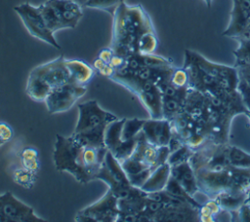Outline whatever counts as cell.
Instances as JSON below:
<instances>
[{
	"label": "cell",
	"mask_w": 250,
	"mask_h": 222,
	"mask_svg": "<svg viewBox=\"0 0 250 222\" xmlns=\"http://www.w3.org/2000/svg\"><path fill=\"white\" fill-rule=\"evenodd\" d=\"M0 211L9 222H44L45 219L35 214L34 209L16 198L11 192L0 195Z\"/></svg>",
	"instance_id": "obj_11"
},
{
	"label": "cell",
	"mask_w": 250,
	"mask_h": 222,
	"mask_svg": "<svg viewBox=\"0 0 250 222\" xmlns=\"http://www.w3.org/2000/svg\"><path fill=\"white\" fill-rule=\"evenodd\" d=\"M142 132L150 144L162 147L168 146L172 136V127L170 121L162 119H148L145 120Z\"/></svg>",
	"instance_id": "obj_15"
},
{
	"label": "cell",
	"mask_w": 250,
	"mask_h": 222,
	"mask_svg": "<svg viewBox=\"0 0 250 222\" xmlns=\"http://www.w3.org/2000/svg\"><path fill=\"white\" fill-rule=\"evenodd\" d=\"M0 222H9L8 218L0 211Z\"/></svg>",
	"instance_id": "obj_38"
},
{
	"label": "cell",
	"mask_w": 250,
	"mask_h": 222,
	"mask_svg": "<svg viewBox=\"0 0 250 222\" xmlns=\"http://www.w3.org/2000/svg\"><path fill=\"white\" fill-rule=\"evenodd\" d=\"M230 221L250 222V205L245 202L240 208L230 216Z\"/></svg>",
	"instance_id": "obj_32"
},
{
	"label": "cell",
	"mask_w": 250,
	"mask_h": 222,
	"mask_svg": "<svg viewBox=\"0 0 250 222\" xmlns=\"http://www.w3.org/2000/svg\"><path fill=\"white\" fill-rule=\"evenodd\" d=\"M153 221L194 222L200 221L198 207L189 204H177L164 205L154 216Z\"/></svg>",
	"instance_id": "obj_16"
},
{
	"label": "cell",
	"mask_w": 250,
	"mask_h": 222,
	"mask_svg": "<svg viewBox=\"0 0 250 222\" xmlns=\"http://www.w3.org/2000/svg\"><path fill=\"white\" fill-rule=\"evenodd\" d=\"M198 212L200 221L213 222L218 221V215H220L224 211L220 208L219 204L214 199H209L208 202L200 205V207L198 208Z\"/></svg>",
	"instance_id": "obj_23"
},
{
	"label": "cell",
	"mask_w": 250,
	"mask_h": 222,
	"mask_svg": "<svg viewBox=\"0 0 250 222\" xmlns=\"http://www.w3.org/2000/svg\"><path fill=\"white\" fill-rule=\"evenodd\" d=\"M53 159L59 171L68 172L82 184L92 181L84 163V147L71 135L65 137L57 134Z\"/></svg>",
	"instance_id": "obj_3"
},
{
	"label": "cell",
	"mask_w": 250,
	"mask_h": 222,
	"mask_svg": "<svg viewBox=\"0 0 250 222\" xmlns=\"http://www.w3.org/2000/svg\"><path fill=\"white\" fill-rule=\"evenodd\" d=\"M229 172L232 178L233 188L246 191L250 188V167L230 166Z\"/></svg>",
	"instance_id": "obj_22"
},
{
	"label": "cell",
	"mask_w": 250,
	"mask_h": 222,
	"mask_svg": "<svg viewBox=\"0 0 250 222\" xmlns=\"http://www.w3.org/2000/svg\"><path fill=\"white\" fill-rule=\"evenodd\" d=\"M229 161L232 166L237 167H250V154L246 153L242 149L229 146Z\"/></svg>",
	"instance_id": "obj_27"
},
{
	"label": "cell",
	"mask_w": 250,
	"mask_h": 222,
	"mask_svg": "<svg viewBox=\"0 0 250 222\" xmlns=\"http://www.w3.org/2000/svg\"><path fill=\"white\" fill-rule=\"evenodd\" d=\"M171 83L176 87H188V73L183 66L182 67L175 66L172 77H171Z\"/></svg>",
	"instance_id": "obj_30"
},
{
	"label": "cell",
	"mask_w": 250,
	"mask_h": 222,
	"mask_svg": "<svg viewBox=\"0 0 250 222\" xmlns=\"http://www.w3.org/2000/svg\"><path fill=\"white\" fill-rule=\"evenodd\" d=\"M112 38L110 48L115 55L127 58L138 54L137 45L140 38L153 32L154 27L148 14L141 5L120 4L112 15Z\"/></svg>",
	"instance_id": "obj_1"
},
{
	"label": "cell",
	"mask_w": 250,
	"mask_h": 222,
	"mask_svg": "<svg viewBox=\"0 0 250 222\" xmlns=\"http://www.w3.org/2000/svg\"><path fill=\"white\" fill-rule=\"evenodd\" d=\"M250 23V0H232V9L228 27L223 36L237 38Z\"/></svg>",
	"instance_id": "obj_13"
},
{
	"label": "cell",
	"mask_w": 250,
	"mask_h": 222,
	"mask_svg": "<svg viewBox=\"0 0 250 222\" xmlns=\"http://www.w3.org/2000/svg\"><path fill=\"white\" fill-rule=\"evenodd\" d=\"M171 175V166L168 163H164L155 167L145 184L141 187L146 193H153L163 190Z\"/></svg>",
	"instance_id": "obj_20"
},
{
	"label": "cell",
	"mask_w": 250,
	"mask_h": 222,
	"mask_svg": "<svg viewBox=\"0 0 250 222\" xmlns=\"http://www.w3.org/2000/svg\"><path fill=\"white\" fill-rule=\"evenodd\" d=\"M205 4H206V6L208 7V8H210L211 7V3H212V0H202Z\"/></svg>",
	"instance_id": "obj_39"
},
{
	"label": "cell",
	"mask_w": 250,
	"mask_h": 222,
	"mask_svg": "<svg viewBox=\"0 0 250 222\" xmlns=\"http://www.w3.org/2000/svg\"><path fill=\"white\" fill-rule=\"evenodd\" d=\"M14 11L21 18L30 35L47 43L55 49H61L60 44L54 36V32L48 28L38 6L35 7L28 2H24L14 7Z\"/></svg>",
	"instance_id": "obj_5"
},
{
	"label": "cell",
	"mask_w": 250,
	"mask_h": 222,
	"mask_svg": "<svg viewBox=\"0 0 250 222\" xmlns=\"http://www.w3.org/2000/svg\"><path fill=\"white\" fill-rule=\"evenodd\" d=\"M65 64L69 72L70 84L86 87L94 77V69L82 60L65 59Z\"/></svg>",
	"instance_id": "obj_19"
},
{
	"label": "cell",
	"mask_w": 250,
	"mask_h": 222,
	"mask_svg": "<svg viewBox=\"0 0 250 222\" xmlns=\"http://www.w3.org/2000/svg\"><path fill=\"white\" fill-rule=\"evenodd\" d=\"M123 122L124 119H117L111 122L106 127L104 132V145L107 151L110 152L119 163H122L133 154L138 143L137 136L132 139L122 140L121 129Z\"/></svg>",
	"instance_id": "obj_9"
},
{
	"label": "cell",
	"mask_w": 250,
	"mask_h": 222,
	"mask_svg": "<svg viewBox=\"0 0 250 222\" xmlns=\"http://www.w3.org/2000/svg\"><path fill=\"white\" fill-rule=\"evenodd\" d=\"M86 91V87L76 86L70 83L58 87L52 90L44 100L46 108L51 114L68 111L85 94Z\"/></svg>",
	"instance_id": "obj_8"
},
{
	"label": "cell",
	"mask_w": 250,
	"mask_h": 222,
	"mask_svg": "<svg viewBox=\"0 0 250 222\" xmlns=\"http://www.w3.org/2000/svg\"><path fill=\"white\" fill-rule=\"evenodd\" d=\"M158 46V39L156 37L155 31L147 32L144 34L137 45V53L141 55L153 54Z\"/></svg>",
	"instance_id": "obj_25"
},
{
	"label": "cell",
	"mask_w": 250,
	"mask_h": 222,
	"mask_svg": "<svg viewBox=\"0 0 250 222\" xmlns=\"http://www.w3.org/2000/svg\"><path fill=\"white\" fill-rule=\"evenodd\" d=\"M199 192L213 199L218 194L233 188L229 168L227 170L199 169L195 171Z\"/></svg>",
	"instance_id": "obj_10"
},
{
	"label": "cell",
	"mask_w": 250,
	"mask_h": 222,
	"mask_svg": "<svg viewBox=\"0 0 250 222\" xmlns=\"http://www.w3.org/2000/svg\"><path fill=\"white\" fill-rule=\"evenodd\" d=\"M125 1L126 0H88L84 7L102 10L112 16L117 7Z\"/></svg>",
	"instance_id": "obj_28"
},
{
	"label": "cell",
	"mask_w": 250,
	"mask_h": 222,
	"mask_svg": "<svg viewBox=\"0 0 250 222\" xmlns=\"http://www.w3.org/2000/svg\"><path fill=\"white\" fill-rule=\"evenodd\" d=\"M234 66L237 70L238 79L244 81L250 86V64H239Z\"/></svg>",
	"instance_id": "obj_34"
},
{
	"label": "cell",
	"mask_w": 250,
	"mask_h": 222,
	"mask_svg": "<svg viewBox=\"0 0 250 222\" xmlns=\"http://www.w3.org/2000/svg\"><path fill=\"white\" fill-rule=\"evenodd\" d=\"M246 200H245V202L250 205V188H248V189H246Z\"/></svg>",
	"instance_id": "obj_36"
},
{
	"label": "cell",
	"mask_w": 250,
	"mask_h": 222,
	"mask_svg": "<svg viewBox=\"0 0 250 222\" xmlns=\"http://www.w3.org/2000/svg\"><path fill=\"white\" fill-rule=\"evenodd\" d=\"M63 29L75 28L83 17V7L72 0H47Z\"/></svg>",
	"instance_id": "obj_14"
},
{
	"label": "cell",
	"mask_w": 250,
	"mask_h": 222,
	"mask_svg": "<svg viewBox=\"0 0 250 222\" xmlns=\"http://www.w3.org/2000/svg\"><path fill=\"white\" fill-rule=\"evenodd\" d=\"M49 86L33 71L29 72L26 83V93L35 101H44L51 92Z\"/></svg>",
	"instance_id": "obj_21"
},
{
	"label": "cell",
	"mask_w": 250,
	"mask_h": 222,
	"mask_svg": "<svg viewBox=\"0 0 250 222\" xmlns=\"http://www.w3.org/2000/svg\"><path fill=\"white\" fill-rule=\"evenodd\" d=\"M3 144H4V142H3V141H2V140H1V139H0V146H2V145H3Z\"/></svg>",
	"instance_id": "obj_41"
},
{
	"label": "cell",
	"mask_w": 250,
	"mask_h": 222,
	"mask_svg": "<svg viewBox=\"0 0 250 222\" xmlns=\"http://www.w3.org/2000/svg\"><path fill=\"white\" fill-rule=\"evenodd\" d=\"M144 123H145V120L124 118L123 126L121 129L122 140H128V139L135 138L141 132Z\"/></svg>",
	"instance_id": "obj_24"
},
{
	"label": "cell",
	"mask_w": 250,
	"mask_h": 222,
	"mask_svg": "<svg viewBox=\"0 0 250 222\" xmlns=\"http://www.w3.org/2000/svg\"><path fill=\"white\" fill-rule=\"evenodd\" d=\"M32 70L49 86L51 90L70 83L69 72L63 56H60L52 61L44 64H40Z\"/></svg>",
	"instance_id": "obj_12"
},
{
	"label": "cell",
	"mask_w": 250,
	"mask_h": 222,
	"mask_svg": "<svg viewBox=\"0 0 250 222\" xmlns=\"http://www.w3.org/2000/svg\"><path fill=\"white\" fill-rule=\"evenodd\" d=\"M193 152H194V150L192 148H190L187 144H184L180 148H178L177 150H175L169 154L167 163L170 166H175V165H178V164H181L184 162H188V161H189Z\"/></svg>",
	"instance_id": "obj_29"
},
{
	"label": "cell",
	"mask_w": 250,
	"mask_h": 222,
	"mask_svg": "<svg viewBox=\"0 0 250 222\" xmlns=\"http://www.w3.org/2000/svg\"><path fill=\"white\" fill-rule=\"evenodd\" d=\"M72 1L76 2V3H77V4H79L81 7H83V8H84V6H85V4H86V2H87L88 0H72Z\"/></svg>",
	"instance_id": "obj_37"
},
{
	"label": "cell",
	"mask_w": 250,
	"mask_h": 222,
	"mask_svg": "<svg viewBox=\"0 0 250 222\" xmlns=\"http://www.w3.org/2000/svg\"><path fill=\"white\" fill-rule=\"evenodd\" d=\"M95 179L104 181L108 186V190L121 201L138 200L146 196L141 188L131 185L121 164L108 151Z\"/></svg>",
	"instance_id": "obj_4"
},
{
	"label": "cell",
	"mask_w": 250,
	"mask_h": 222,
	"mask_svg": "<svg viewBox=\"0 0 250 222\" xmlns=\"http://www.w3.org/2000/svg\"><path fill=\"white\" fill-rule=\"evenodd\" d=\"M78 119L74 129L75 138L84 146L104 147L106 127L118 118L104 110L96 100H88L77 105Z\"/></svg>",
	"instance_id": "obj_2"
},
{
	"label": "cell",
	"mask_w": 250,
	"mask_h": 222,
	"mask_svg": "<svg viewBox=\"0 0 250 222\" xmlns=\"http://www.w3.org/2000/svg\"><path fill=\"white\" fill-rule=\"evenodd\" d=\"M118 214V199L110 190H107L100 200L78 211L74 220L78 222H116Z\"/></svg>",
	"instance_id": "obj_6"
},
{
	"label": "cell",
	"mask_w": 250,
	"mask_h": 222,
	"mask_svg": "<svg viewBox=\"0 0 250 222\" xmlns=\"http://www.w3.org/2000/svg\"><path fill=\"white\" fill-rule=\"evenodd\" d=\"M237 91L240 94L241 100L243 102L244 107L246 108V111H250V86L246 84L244 81L238 79Z\"/></svg>",
	"instance_id": "obj_31"
},
{
	"label": "cell",
	"mask_w": 250,
	"mask_h": 222,
	"mask_svg": "<svg viewBox=\"0 0 250 222\" xmlns=\"http://www.w3.org/2000/svg\"><path fill=\"white\" fill-rule=\"evenodd\" d=\"M93 65H94V68L97 69L100 74H102V75H104V77H107V78H109L112 75V73L114 72V70L110 67V65L108 63L104 62V60H102L99 57H97L94 60Z\"/></svg>",
	"instance_id": "obj_33"
},
{
	"label": "cell",
	"mask_w": 250,
	"mask_h": 222,
	"mask_svg": "<svg viewBox=\"0 0 250 222\" xmlns=\"http://www.w3.org/2000/svg\"><path fill=\"white\" fill-rule=\"evenodd\" d=\"M39 10H40V13L48 26V28L52 31V32H57L58 30H62L63 29L60 20L58 19L54 10L52 9V7L45 1L44 3L40 4L38 6Z\"/></svg>",
	"instance_id": "obj_26"
},
{
	"label": "cell",
	"mask_w": 250,
	"mask_h": 222,
	"mask_svg": "<svg viewBox=\"0 0 250 222\" xmlns=\"http://www.w3.org/2000/svg\"><path fill=\"white\" fill-rule=\"evenodd\" d=\"M13 136L12 129L5 123L0 122V139L5 143L9 141Z\"/></svg>",
	"instance_id": "obj_35"
},
{
	"label": "cell",
	"mask_w": 250,
	"mask_h": 222,
	"mask_svg": "<svg viewBox=\"0 0 250 222\" xmlns=\"http://www.w3.org/2000/svg\"><path fill=\"white\" fill-rule=\"evenodd\" d=\"M171 176L191 197H194V195L199 192L195 171L189 161L171 166Z\"/></svg>",
	"instance_id": "obj_17"
},
{
	"label": "cell",
	"mask_w": 250,
	"mask_h": 222,
	"mask_svg": "<svg viewBox=\"0 0 250 222\" xmlns=\"http://www.w3.org/2000/svg\"><path fill=\"white\" fill-rule=\"evenodd\" d=\"M185 54L197 63L205 72L215 78L223 89L230 91L237 90L238 75L235 66L231 67L210 61L199 53L191 50H186Z\"/></svg>",
	"instance_id": "obj_7"
},
{
	"label": "cell",
	"mask_w": 250,
	"mask_h": 222,
	"mask_svg": "<svg viewBox=\"0 0 250 222\" xmlns=\"http://www.w3.org/2000/svg\"><path fill=\"white\" fill-rule=\"evenodd\" d=\"M213 199L224 212L229 213V216H231L245 203L246 192L244 190L230 188L218 194Z\"/></svg>",
	"instance_id": "obj_18"
},
{
	"label": "cell",
	"mask_w": 250,
	"mask_h": 222,
	"mask_svg": "<svg viewBox=\"0 0 250 222\" xmlns=\"http://www.w3.org/2000/svg\"><path fill=\"white\" fill-rule=\"evenodd\" d=\"M247 116H248V118L250 119V111H246V113H245Z\"/></svg>",
	"instance_id": "obj_40"
}]
</instances>
